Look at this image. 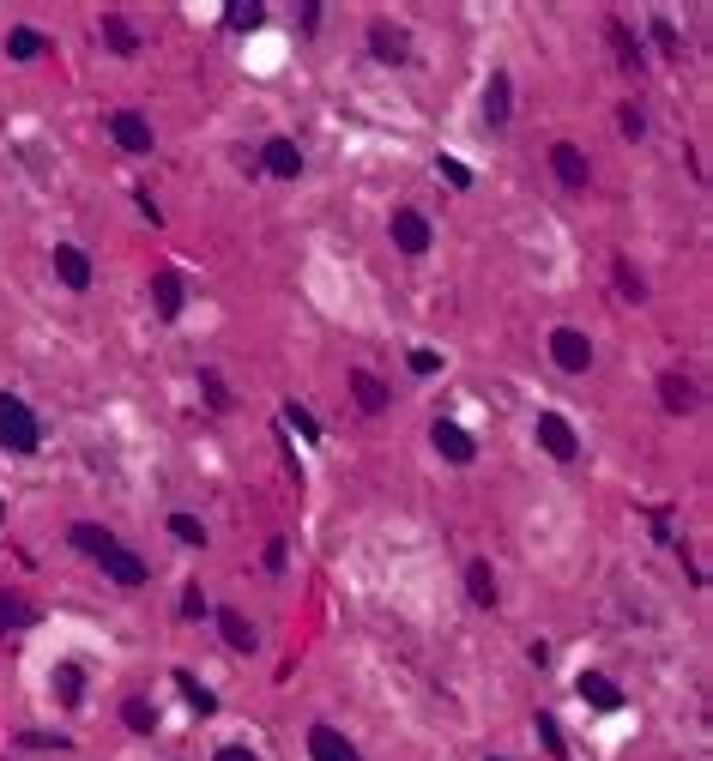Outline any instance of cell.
Instances as JSON below:
<instances>
[{
    "instance_id": "1",
    "label": "cell",
    "mask_w": 713,
    "mask_h": 761,
    "mask_svg": "<svg viewBox=\"0 0 713 761\" xmlns=\"http://www.w3.org/2000/svg\"><path fill=\"white\" fill-rule=\"evenodd\" d=\"M73 550H85V556L97 562V568L109 574V581H122V586H145V581H151V568H145V556H133V550H127V544L115 538L109 526H91V520H79V526H73Z\"/></svg>"
},
{
    "instance_id": "2",
    "label": "cell",
    "mask_w": 713,
    "mask_h": 761,
    "mask_svg": "<svg viewBox=\"0 0 713 761\" xmlns=\"http://www.w3.org/2000/svg\"><path fill=\"white\" fill-rule=\"evenodd\" d=\"M0 441H6L13 454H37V441H42L37 417H31V405L13 399V393H0Z\"/></svg>"
},
{
    "instance_id": "3",
    "label": "cell",
    "mask_w": 713,
    "mask_h": 761,
    "mask_svg": "<svg viewBox=\"0 0 713 761\" xmlns=\"http://www.w3.org/2000/svg\"><path fill=\"white\" fill-rule=\"evenodd\" d=\"M538 447H544L551 460H562V465L580 460V436H574L569 417H556V411H544V417H538Z\"/></svg>"
},
{
    "instance_id": "4",
    "label": "cell",
    "mask_w": 713,
    "mask_h": 761,
    "mask_svg": "<svg viewBox=\"0 0 713 761\" xmlns=\"http://www.w3.org/2000/svg\"><path fill=\"white\" fill-rule=\"evenodd\" d=\"M551 357H556V369H569V375H587V369H592V344H587V333H574V326H556V333H551Z\"/></svg>"
},
{
    "instance_id": "5",
    "label": "cell",
    "mask_w": 713,
    "mask_h": 761,
    "mask_svg": "<svg viewBox=\"0 0 713 761\" xmlns=\"http://www.w3.org/2000/svg\"><path fill=\"white\" fill-rule=\"evenodd\" d=\"M109 133H115L122 151H151V145H158V133H151V121H145L140 109H115V115H109Z\"/></svg>"
},
{
    "instance_id": "6",
    "label": "cell",
    "mask_w": 713,
    "mask_h": 761,
    "mask_svg": "<svg viewBox=\"0 0 713 761\" xmlns=\"http://www.w3.org/2000/svg\"><path fill=\"white\" fill-rule=\"evenodd\" d=\"M551 170H556L562 188H587V181H592V163H587V151H580L574 140H556L551 145Z\"/></svg>"
},
{
    "instance_id": "7",
    "label": "cell",
    "mask_w": 713,
    "mask_h": 761,
    "mask_svg": "<svg viewBox=\"0 0 713 761\" xmlns=\"http://www.w3.org/2000/svg\"><path fill=\"white\" fill-rule=\"evenodd\" d=\"M429 441H435V454H442L448 465H471V460H478V441H471L460 423H448V417L429 429Z\"/></svg>"
},
{
    "instance_id": "8",
    "label": "cell",
    "mask_w": 713,
    "mask_h": 761,
    "mask_svg": "<svg viewBox=\"0 0 713 761\" xmlns=\"http://www.w3.org/2000/svg\"><path fill=\"white\" fill-rule=\"evenodd\" d=\"M514 115V79L508 73H489V91H484V121H489V133H502Z\"/></svg>"
},
{
    "instance_id": "9",
    "label": "cell",
    "mask_w": 713,
    "mask_h": 761,
    "mask_svg": "<svg viewBox=\"0 0 713 761\" xmlns=\"http://www.w3.org/2000/svg\"><path fill=\"white\" fill-rule=\"evenodd\" d=\"M308 756L315 761H363L357 743H351L345 731H333V725H315V731H308Z\"/></svg>"
},
{
    "instance_id": "10",
    "label": "cell",
    "mask_w": 713,
    "mask_h": 761,
    "mask_svg": "<svg viewBox=\"0 0 713 761\" xmlns=\"http://www.w3.org/2000/svg\"><path fill=\"white\" fill-rule=\"evenodd\" d=\"M659 399H665V411H695L701 387H695L683 369H665V375H659Z\"/></svg>"
},
{
    "instance_id": "11",
    "label": "cell",
    "mask_w": 713,
    "mask_h": 761,
    "mask_svg": "<svg viewBox=\"0 0 713 761\" xmlns=\"http://www.w3.org/2000/svg\"><path fill=\"white\" fill-rule=\"evenodd\" d=\"M393 242H399V248H406V254H424L429 248V218L424 212H393Z\"/></svg>"
},
{
    "instance_id": "12",
    "label": "cell",
    "mask_w": 713,
    "mask_h": 761,
    "mask_svg": "<svg viewBox=\"0 0 713 761\" xmlns=\"http://www.w3.org/2000/svg\"><path fill=\"white\" fill-rule=\"evenodd\" d=\"M55 279H61L67 290H85V284H91V261H85V248H73V242L55 248Z\"/></svg>"
},
{
    "instance_id": "13",
    "label": "cell",
    "mask_w": 713,
    "mask_h": 761,
    "mask_svg": "<svg viewBox=\"0 0 713 761\" xmlns=\"http://www.w3.org/2000/svg\"><path fill=\"white\" fill-rule=\"evenodd\" d=\"M369 49H375V60H406L411 55V42H406V31L399 24H369Z\"/></svg>"
},
{
    "instance_id": "14",
    "label": "cell",
    "mask_w": 713,
    "mask_h": 761,
    "mask_svg": "<svg viewBox=\"0 0 713 761\" xmlns=\"http://www.w3.org/2000/svg\"><path fill=\"white\" fill-rule=\"evenodd\" d=\"M261 170L266 176H297V170H303V151H297V145L290 140H266V151H261Z\"/></svg>"
},
{
    "instance_id": "15",
    "label": "cell",
    "mask_w": 713,
    "mask_h": 761,
    "mask_svg": "<svg viewBox=\"0 0 713 761\" xmlns=\"http://www.w3.org/2000/svg\"><path fill=\"white\" fill-rule=\"evenodd\" d=\"M580 701H587V707H599V713H617V707H623V689H617L611 677L587 671V677H580Z\"/></svg>"
},
{
    "instance_id": "16",
    "label": "cell",
    "mask_w": 713,
    "mask_h": 761,
    "mask_svg": "<svg viewBox=\"0 0 713 761\" xmlns=\"http://www.w3.org/2000/svg\"><path fill=\"white\" fill-rule=\"evenodd\" d=\"M151 297H158V315H163V321H176V315H182V272H169V266L151 272Z\"/></svg>"
},
{
    "instance_id": "17",
    "label": "cell",
    "mask_w": 713,
    "mask_h": 761,
    "mask_svg": "<svg viewBox=\"0 0 713 761\" xmlns=\"http://www.w3.org/2000/svg\"><path fill=\"white\" fill-rule=\"evenodd\" d=\"M351 399L363 405L369 417H375V411H388V387H381V375H369V369H351Z\"/></svg>"
},
{
    "instance_id": "18",
    "label": "cell",
    "mask_w": 713,
    "mask_h": 761,
    "mask_svg": "<svg viewBox=\"0 0 713 761\" xmlns=\"http://www.w3.org/2000/svg\"><path fill=\"white\" fill-rule=\"evenodd\" d=\"M218 635H224L236 653H254V641H261V635H254V622H248L242 610H218Z\"/></svg>"
},
{
    "instance_id": "19",
    "label": "cell",
    "mask_w": 713,
    "mask_h": 761,
    "mask_svg": "<svg viewBox=\"0 0 713 761\" xmlns=\"http://www.w3.org/2000/svg\"><path fill=\"white\" fill-rule=\"evenodd\" d=\"M103 42H109V49H115V55H133V49H140V31H133V24L122 19V13H103Z\"/></svg>"
},
{
    "instance_id": "20",
    "label": "cell",
    "mask_w": 713,
    "mask_h": 761,
    "mask_svg": "<svg viewBox=\"0 0 713 761\" xmlns=\"http://www.w3.org/2000/svg\"><path fill=\"white\" fill-rule=\"evenodd\" d=\"M122 725H127V731H158V707L145 701V695H127V701H122Z\"/></svg>"
},
{
    "instance_id": "21",
    "label": "cell",
    "mask_w": 713,
    "mask_h": 761,
    "mask_svg": "<svg viewBox=\"0 0 713 761\" xmlns=\"http://www.w3.org/2000/svg\"><path fill=\"white\" fill-rule=\"evenodd\" d=\"M6 55H13V60H37V55H42V31H31V24H19V31L6 37Z\"/></svg>"
},
{
    "instance_id": "22",
    "label": "cell",
    "mask_w": 713,
    "mask_h": 761,
    "mask_svg": "<svg viewBox=\"0 0 713 761\" xmlns=\"http://www.w3.org/2000/svg\"><path fill=\"white\" fill-rule=\"evenodd\" d=\"M611 49H617V60H623L629 73H635V67H641V42L629 37V24H623V19H611Z\"/></svg>"
},
{
    "instance_id": "23",
    "label": "cell",
    "mask_w": 713,
    "mask_h": 761,
    "mask_svg": "<svg viewBox=\"0 0 713 761\" xmlns=\"http://www.w3.org/2000/svg\"><path fill=\"white\" fill-rule=\"evenodd\" d=\"M466 586H471V599H478V604H496V574H489V562H471Z\"/></svg>"
},
{
    "instance_id": "24",
    "label": "cell",
    "mask_w": 713,
    "mask_h": 761,
    "mask_svg": "<svg viewBox=\"0 0 713 761\" xmlns=\"http://www.w3.org/2000/svg\"><path fill=\"white\" fill-rule=\"evenodd\" d=\"M176 689H182L187 701H194V713H218V695H212V689H200V683L187 677V671H176Z\"/></svg>"
},
{
    "instance_id": "25",
    "label": "cell",
    "mask_w": 713,
    "mask_h": 761,
    "mask_svg": "<svg viewBox=\"0 0 713 761\" xmlns=\"http://www.w3.org/2000/svg\"><path fill=\"white\" fill-rule=\"evenodd\" d=\"M532 725H538V743L551 749V761H562V756H569V749H562V731H556V720H551V713H538Z\"/></svg>"
},
{
    "instance_id": "26",
    "label": "cell",
    "mask_w": 713,
    "mask_h": 761,
    "mask_svg": "<svg viewBox=\"0 0 713 761\" xmlns=\"http://www.w3.org/2000/svg\"><path fill=\"white\" fill-rule=\"evenodd\" d=\"M55 695H61L67 707L79 701V665H55Z\"/></svg>"
},
{
    "instance_id": "27",
    "label": "cell",
    "mask_w": 713,
    "mask_h": 761,
    "mask_svg": "<svg viewBox=\"0 0 713 761\" xmlns=\"http://www.w3.org/2000/svg\"><path fill=\"white\" fill-rule=\"evenodd\" d=\"M24 622H31V610H24L19 599H6V592H0V635H13V628H24Z\"/></svg>"
},
{
    "instance_id": "28",
    "label": "cell",
    "mask_w": 713,
    "mask_h": 761,
    "mask_svg": "<svg viewBox=\"0 0 713 761\" xmlns=\"http://www.w3.org/2000/svg\"><path fill=\"white\" fill-rule=\"evenodd\" d=\"M169 532H176L182 544H206V526L194 520V514H169Z\"/></svg>"
},
{
    "instance_id": "29",
    "label": "cell",
    "mask_w": 713,
    "mask_h": 761,
    "mask_svg": "<svg viewBox=\"0 0 713 761\" xmlns=\"http://www.w3.org/2000/svg\"><path fill=\"white\" fill-rule=\"evenodd\" d=\"M200 387H206V405H212V411H224V405H230V393H224V380H218V369H200Z\"/></svg>"
},
{
    "instance_id": "30",
    "label": "cell",
    "mask_w": 713,
    "mask_h": 761,
    "mask_svg": "<svg viewBox=\"0 0 713 761\" xmlns=\"http://www.w3.org/2000/svg\"><path fill=\"white\" fill-rule=\"evenodd\" d=\"M617 284H623V297H629V302H641V297H647V284H641V272H635L629 261H617Z\"/></svg>"
},
{
    "instance_id": "31",
    "label": "cell",
    "mask_w": 713,
    "mask_h": 761,
    "mask_svg": "<svg viewBox=\"0 0 713 761\" xmlns=\"http://www.w3.org/2000/svg\"><path fill=\"white\" fill-rule=\"evenodd\" d=\"M623 133H629V140H641V133H647V115H641V109H635V103H623Z\"/></svg>"
},
{
    "instance_id": "32",
    "label": "cell",
    "mask_w": 713,
    "mask_h": 761,
    "mask_svg": "<svg viewBox=\"0 0 713 761\" xmlns=\"http://www.w3.org/2000/svg\"><path fill=\"white\" fill-rule=\"evenodd\" d=\"M182 617H187V622L206 617V592H200V586H187V592H182Z\"/></svg>"
},
{
    "instance_id": "33",
    "label": "cell",
    "mask_w": 713,
    "mask_h": 761,
    "mask_svg": "<svg viewBox=\"0 0 713 761\" xmlns=\"http://www.w3.org/2000/svg\"><path fill=\"white\" fill-rule=\"evenodd\" d=\"M285 423H297V436H315V429H321V423L308 417L303 405H285Z\"/></svg>"
},
{
    "instance_id": "34",
    "label": "cell",
    "mask_w": 713,
    "mask_h": 761,
    "mask_svg": "<svg viewBox=\"0 0 713 761\" xmlns=\"http://www.w3.org/2000/svg\"><path fill=\"white\" fill-rule=\"evenodd\" d=\"M442 176H448L453 188H471V170H466V163H460V158H442Z\"/></svg>"
},
{
    "instance_id": "35",
    "label": "cell",
    "mask_w": 713,
    "mask_h": 761,
    "mask_svg": "<svg viewBox=\"0 0 713 761\" xmlns=\"http://www.w3.org/2000/svg\"><path fill=\"white\" fill-rule=\"evenodd\" d=\"M212 761H261V756H254L248 743H224V749H218V756H212Z\"/></svg>"
},
{
    "instance_id": "36",
    "label": "cell",
    "mask_w": 713,
    "mask_h": 761,
    "mask_svg": "<svg viewBox=\"0 0 713 761\" xmlns=\"http://www.w3.org/2000/svg\"><path fill=\"white\" fill-rule=\"evenodd\" d=\"M411 369H417V375H435L442 357H435V351H411Z\"/></svg>"
},
{
    "instance_id": "37",
    "label": "cell",
    "mask_w": 713,
    "mask_h": 761,
    "mask_svg": "<svg viewBox=\"0 0 713 761\" xmlns=\"http://www.w3.org/2000/svg\"><path fill=\"white\" fill-rule=\"evenodd\" d=\"M230 24L242 31V24H261V6H230Z\"/></svg>"
}]
</instances>
